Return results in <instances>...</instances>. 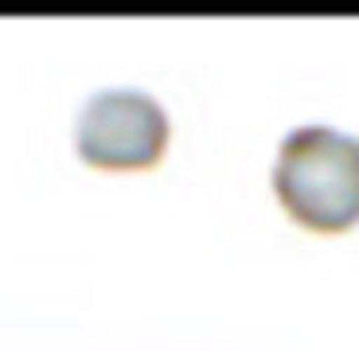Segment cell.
I'll use <instances>...</instances> for the list:
<instances>
[{
  "instance_id": "6da1fadb",
  "label": "cell",
  "mask_w": 359,
  "mask_h": 351,
  "mask_svg": "<svg viewBox=\"0 0 359 351\" xmlns=\"http://www.w3.org/2000/svg\"><path fill=\"white\" fill-rule=\"evenodd\" d=\"M269 180L297 223L313 230H344L359 219V137L336 125L289 129Z\"/></svg>"
},
{
  "instance_id": "7a4b0ae2",
  "label": "cell",
  "mask_w": 359,
  "mask_h": 351,
  "mask_svg": "<svg viewBox=\"0 0 359 351\" xmlns=\"http://www.w3.org/2000/svg\"><path fill=\"white\" fill-rule=\"evenodd\" d=\"M168 117L141 86H98L74 117V149L98 168H144L164 153Z\"/></svg>"
}]
</instances>
